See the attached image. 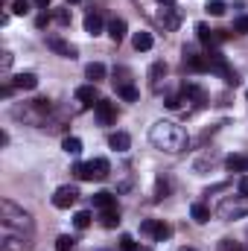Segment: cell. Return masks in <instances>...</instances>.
<instances>
[{"instance_id": "cell-4", "label": "cell", "mask_w": 248, "mask_h": 251, "mask_svg": "<svg viewBox=\"0 0 248 251\" xmlns=\"http://www.w3.org/2000/svg\"><path fill=\"white\" fill-rule=\"evenodd\" d=\"M114 91H117V97H123L125 102H134L137 100V88L128 82V70H114Z\"/></svg>"}, {"instance_id": "cell-16", "label": "cell", "mask_w": 248, "mask_h": 251, "mask_svg": "<svg viewBox=\"0 0 248 251\" xmlns=\"http://www.w3.org/2000/svg\"><path fill=\"white\" fill-rule=\"evenodd\" d=\"M131 44H134V50H137V53H146V50H152L155 38H152V32L140 29V32H134V35H131Z\"/></svg>"}, {"instance_id": "cell-3", "label": "cell", "mask_w": 248, "mask_h": 251, "mask_svg": "<svg viewBox=\"0 0 248 251\" xmlns=\"http://www.w3.org/2000/svg\"><path fill=\"white\" fill-rule=\"evenodd\" d=\"M216 213H219V219H243V216H248V199L246 196H228V199H222Z\"/></svg>"}, {"instance_id": "cell-15", "label": "cell", "mask_w": 248, "mask_h": 251, "mask_svg": "<svg viewBox=\"0 0 248 251\" xmlns=\"http://www.w3.org/2000/svg\"><path fill=\"white\" fill-rule=\"evenodd\" d=\"M85 32H88V35H99V32H102V15H99L97 9H91V12L85 15Z\"/></svg>"}, {"instance_id": "cell-35", "label": "cell", "mask_w": 248, "mask_h": 251, "mask_svg": "<svg viewBox=\"0 0 248 251\" xmlns=\"http://www.w3.org/2000/svg\"><path fill=\"white\" fill-rule=\"evenodd\" d=\"M134 249H137V243L131 240V234H123L120 237V251H134Z\"/></svg>"}, {"instance_id": "cell-28", "label": "cell", "mask_w": 248, "mask_h": 251, "mask_svg": "<svg viewBox=\"0 0 248 251\" xmlns=\"http://www.w3.org/2000/svg\"><path fill=\"white\" fill-rule=\"evenodd\" d=\"M170 237H173V228H170L167 222H158V225H155V237H152V240L164 243V240H170Z\"/></svg>"}, {"instance_id": "cell-32", "label": "cell", "mask_w": 248, "mask_h": 251, "mask_svg": "<svg viewBox=\"0 0 248 251\" xmlns=\"http://www.w3.org/2000/svg\"><path fill=\"white\" fill-rule=\"evenodd\" d=\"M219 251H246L243 243H234V240H222L219 243Z\"/></svg>"}, {"instance_id": "cell-2", "label": "cell", "mask_w": 248, "mask_h": 251, "mask_svg": "<svg viewBox=\"0 0 248 251\" xmlns=\"http://www.w3.org/2000/svg\"><path fill=\"white\" fill-rule=\"evenodd\" d=\"M0 231H3V234H26V237H32L35 222H32V216H29L24 207H18L15 201L0 199Z\"/></svg>"}, {"instance_id": "cell-7", "label": "cell", "mask_w": 248, "mask_h": 251, "mask_svg": "<svg viewBox=\"0 0 248 251\" xmlns=\"http://www.w3.org/2000/svg\"><path fill=\"white\" fill-rule=\"evenodd\" d=\"M47 47H50L53 53H59L62 59H76V53H79L73 44H67V41H64L62 35H47Z\"/></svg>"}, {"instance_id": "cell-36", "label": "cell", "mask_w": 248, "mask_h": 251, "mask_svg": "<svg viewBox=\"0 0 248 251\" xmlns=\"http://www.w3.org/2000/svg\"><path fill=\"white\" fill-rule=\"evenodd\" d=\"M73 176L79 181H88V164H73Z\"/></svg>"}, {"instance_id": "cell-23", "label": "cell", "mask_w": 248, "mask_h": 251, "mask_svg": "<svg viewBox=\"0 0 248 251\" xmlns=\"http://www.w3.org/2000/svg\"><path fill=\"white\" fill-rule=\"evenodd\" d=\"M62 149L67 152V155H73V158H76V155L82 152V140H79V137H70V134H67V137L62 140Z\"/></svg>"}, {"instance_id": "cell-33", "label": "cell", "mask_w": 248, "mask_h": 251, "mask_svg": "<svg viewBox=\"0 0 248 251\" xmlns=\"http://www.w3.org/2000/svg\"><path fill=\"white\" fill-rule=\"evenodd\" d=\"M155 225H158V219H143V222H140V231H143L146 237H155Z\"/></svg>"}, {"instance_id": "cell-1", "label": "cell", "mask_w": 248, "mask_h": 251, "mask_svg": "<svg viewBox=\"0 0 248 251\" xmlns=\"http://www.w3.org/2000/svg\"><path fill=\"white\" fill-rule=\"evenodd\" d=\"M149 140H152L155 149L170 152V155H181L187 146H190L187 131L178 123H173V120H158V123L149 128Z\"/></svg>"}, {"instance_id": "cell-38", "label": "cell", "mask_w": 248, "mask_h": 251, "mask_svg": "<svg viewBox=\"0 0 248 251\" xmlns=\"http://www.w3.org/2000/svg\"><path fill=\"white\" fill-rule=\"evenodd\" d=\"M47 24H50V15H47V12H44V15H38V21H35V26H38V29H44Z\"/></svg>"}, {"instance_id": "cell-24", "label": "cell", "mask_w": 248, "mask_h": 251, "mask_svg": "<svg viewBox=\"0 0 248 251\" xmlns=\"http://www.w3.org/2000/svg\"><path fill=\"white\" fill-rule=\"evenodd\" d=\"M184 97H187V102H190V100H196L198 105L207 100V94H204L201 88H196V85H184Z\"/></svg>"}, {"instance_id": "cell-26", "label": "cell", "mask_w": 248, "mask_h": 251, "mask_svg": "<svg viewBox=\"0 0 248 251\" xmlns=\"http://www.w3.org/2000/svg\"><path fill=\"white\" fill-rule=\"evenodd\" d=\"M117 222H120V210H117V207L102 210V225H105V228H117Z\"/></svg>"}, {"instance_id": "cell-37", "label": "cell", "mask_w": 248, "mask_h": 251, "mask_svg": "<svg viewBox=\"0 0 248 251\" xmlns=\"http://www.w3.org/2000/svg\"><path fill=\"white\" fill-rule=\"evenodd\" d=\"M56 21H59L62 26H67V24H70V9H59V12H56Z\"/></svg>"}, {"instance_id": "cell-17", "label": "cell", "mask_w": 248, "mask_h": 251, "mask_svg": "<svg viewBox=\"0 0 248 251\" xmlns=\"http://www.w3.org/2000/svg\"><path fill=\"white\" fill-rule=\"evenodd\" d=\"M108 146H111L114 152H128L131 137H128L125 131H111V134H108Z\"/></svg>"}, {"instance_id": "cell-9", "label": "cell", "mask_w": 248, "mask_h": 251, "mask_svg": "<svg viewBox=\"0 0 248 251\" xmlns=\"http://www.w3.org/2000/svg\"><path fill=\"white\" fill-rule=\"evenodd\" d=\"M158 24H161L167 32H175V29L181 26V15H178V9H161V12H158Z\"/></svg>"}, {"instance_id": "cell-25", "label": "cell", "mask_w": 248, "mask_h": 251, "mask_svg": "<svg viewBox=\"0 0 248 251\" xmlns=\"http://www.w3.org/2000/svg\"><path fill=\"white\" fill-rule=\"evenodd\" d=\"M167 196H170V178L161 176V178L155 181V201H161V199H167Z\"/></svg>"}, {"instance_id": "cell-46", "label": "cell", "mask_w": 248, "mask_h": 251, "mask_svg": "<svg viewBox=\"0 0 248 251\" xmlns=\"http://www.w3.org/2000/svg\"><path fill=\"white\" fill-rule=\"evenodd\" d=\"M246 97H248V91H246Z\"/></svg>"}, {"instance_id": "cell-39", "label": "cell", "mask_w": 248, "mask_h": 251, "mask_svg": "<svg viewBox=\"0 0 248 251\" xmlns=\"http://www.w3.org/2000/svg\"><path fill=\"white\" fill-rule=\"evenodd\" d=\"M240 196H246L248 199V176L246 178H240Z\"/></svg>"}, {"instance_id": "cell-47", "label": "cell", "mask_w": 248, "mask_h": 251, "mask_svg": "<svg viewBox=\"0 0 248 251\" xmlns=\"http://www.w3.org/2000/svg\"><path fill=\"white\" fill-rule=\"evenodd\" d=\"M246 173H248V170H246Z\"/></svg>"}, {"instance_id": "cell-5", "label": "cell", "mask_w": 248, "mask_h": 251, "mask_svg": "<svg viewBox=\"0 0 248 251\" xmlns=\"http://www.w3.org/2000/svg\"><path fill=\"white\" fill-rule=\"evenodd\" d=\"M0 249L3 251H32V237H26V234H3L0 237Z\"/></svg>"}, {"instance_id": "cell-12", "label": "cell", "mask_w": 248, "mask_h": 251, "mask_svg": "<svg viewBox=\"0 0 248 251\" xmlns=\"http://www.w3.org/2000/svg\"><path fill=\"white\" fill-rule=\"evenodd\" d=\"M167 73H170L167 62H155L149 67V88H152V91H161V82L167 79Z\"/></svg>"}, {"instance_id": "cell-6", "label": "cell", "mask_w": 248, "mask_h": 251, "mask_svg": "<svg viewBox=\"0 0 248 251\" xmlns=\"http://www.w3.org/2000/svg\"><path fill=\"white\" fill-rule=\"evenodd\" d=\"M111 176V164L105 158H94L88 161V181H105Z\"/></svg>"}, {"instance_id": "cell-42", "label": "cell", "mask_w": 248, "mask_h": 251, "mask_svg": "<svg viewBox=\"0 0 248 251\" xmlns=\"http://www.w3.org/2000/svg\"><path fill=\"white\" fill-rule=\"evenodd\" d=\"M158 3H161V6H173L175 0H158Z\"/></svg>"}, {"instance_id": "cell-19", "label": "cell", "mask_w": 248, "mask_h": 251, "mask_svg": "<svg viewBox=\"0 0 248 251\" xmlns=\"http://www.w3.org/2000/svg\"><path fill=\"white\" fill-rule=\"evenodd\" d=\"M225 167L231 173H246L248 170V155H228L225 158Z\"/></svg>"}, {"instance_id": "cell-20", "label": "cell", "mask_w": 248, "mask_h": 251, "mask_svg": "<svg viewBox=\"0 0 248 251\" xmlns=\"http://www.w3.org/2000/svg\"><path fill=\"white\" fill-rule=\"evenodd\" d=\"M85 76L91 79V85H97L99 79H105V64H99V62H91L88 67H85Z\"/></svg>"}, {"instance_id": "cell-27", "label": "cell", "mask_w": 248, "mask_h": 251, "mask_svg": "<svg viewBox=\"0 0 248 251\" xmlns=\"http://www.w3.org/2000/svg\"><path fill=\"white\" fill-rule=\"evenodd\" d=\"M91 222H94V216H91V213H88V210H79V213H76V216H73V225H76V228H79V231H85V228H88V225H91Z\"/></svg>"}, {"instance_id": "cell-13", "label": "cell", "mask_w": 248, "mask_h": 251, "mask_svg": "<svg viewBox=\"0 0 248 251\" xmlns=\"http://www.w3.org/2000/svg\"><path fill=\"white\" fill-rule=\"evenodd\" d=\"M76 100H79L82 105H97L102 97H99L97 85H82V88H76Z\"/></svg>"}, {"instance_id": "cell-30", "label": "cell", "mask_w": 248, "mask_h": 251, "mask_svg": "<svg viewBox=\"0 0 248 251\" xmlns=\"http://www.w3.org/2000/svg\"><path fill=\"white\" fill-rule=\"evenodd\" d=\"M73 246H76V240H73L70 234H62V237L56 240V251H70Z\"/></svg>"}, {"instance_id": "cell-45", "label": "cell", "mask_w": 248, "mask_h": 251, "mask_svg": "<svg viewBox=\"0 0 248 251\" xmlns=\"http://www.w3.org/2000/svg\"><path fill=\"white\" fill-rule=\"evenodd\" d=\"M184 251H196V249H184Z\"/></svg>"}, {"instance_id": "cell-10", "label": "cell", "mask_w": 248, "mask_h": 251, "mask_svg": "<svg viewBox=\"0 0 248 251\" xmlns=\"http://www.w3.org/2000/svg\"><path fill=\"white\" fill-rule=\"evenodd\" d=\"M184 64L190 67V70H196V73H204V70H210L207 56H198L193 47H184Z\"/></svg>"}, {"instance_id": "cell-8", "label": "cell", "mask_w": 248, "mask_h": 251, "mask_svg": "<svg viewBox=\"0 0 248 251\" xmlns=\"http://www.w3.org/2000/svg\"><path fill=\"white\" fill-rule=\"evenodd\" d=\"M76 199H79V190L70 187V184H64V187H59L56 193H53V204L62 207V210H67L70 204H76Z\"/></svg>"}, {"instance_id": "cell-31", "label": "cell", "mask_w": 248, "mask_h": 251, "mask_svg": "<svg viewBox=\"0 0 248 251\" xmlns=\"http://www.w3.org/2000/svg\"><path fill=\"white\" fill-rule=\"evenodd\" d=\"M29 9H32L29 0H15V3H12V12H15V15H26Z\"/></svg>"}, {"instance_id": "cell-41", "label": "cell", "mask_w": 248, "mask_h": 251, "mask_svg": "<svg viewBox=\"0 0 248 251\" xmlns=\"http://www.w3.org/2000/svg\"><path fill=\"white\" fill-rule=\"evenodd\" d=\"M35 6H38V9H47V6H50V0H35Z\"/></svg>"}, {"instance_id": "cell-18", "label": "cell", "mask_w": 248, "mask_h": 251, "mask_svg": "<svg viewBox=\"0 0 248 251\" xmlns=\"http://www.w3.org/2000/svg\"><path fill=\"white\" fill-rule=\"evenodd\" d=\"M125 29H128V26H125L123 18H114V21H108V38H111L114 44H120V41L125 38Z\"/></svg>"}, {"instance_id": "cell-14", "label": "cell", "mask_w": 248, "mask_h": 251, "mask_svg": "<svg viewBox=\"0 0 248 251\" xmlns=\"http://www.w3.org/2000/svg\"><path fill=\"white\" fill-rule=\"evenodd\" d=\"M12 88H18V91H35L38 88V76L35 73H18L12 79Z\"/></svg>"}, {"instance_id": "cell-43", "label": "cell", "mask_w": 248, "mask_h": 251, "mask_svg": "<svg viewBox=\"0 0 248 251\" xmlns=\"http://www.w3.org/2000/svg\"><path fill=\"white\" fill-rule=\"evenodd\" d=\"M134 251H152V249H149V246H137Z\"/></svg>"}, {"instance_id": "cell-29", "label": "cell", "mask_w": 248, "mask_h": 251, "mask_svg": "<svg viewBox=\"0 0 248 251\" xmlns=\"http://www.w3.org/2000/svg\"><path fill=\"white\" fill-rule=\"evenodd\" d=\"M204 9H207L210 15H216V18H219V15H225V0H207V3H204Z\"/></svg>"}, {"instance_id": "cell-21", "label": "cell", "mask_w": 248, "mask_h": 251, "mask_svg": "<svg viewBox=\"0 0 248 251\" xmlns=\"http://www.w3.org/2000/svg\"><path fill=\"white\" fill-rule=\"evenodd\" d=\"M94 207H99V210H111V207H114V196L105 193V190L94 193Z\"/></svg>"}, {"instance_id": "cell-44", "label": "cell", "mask_w": 248, "mask_h": 251, "mask_svg": "<svg viewBox=\"0 0 248 251\" xmlns=\"http://www.w3.org/2000/svg\"><path fill=\"white\" fill-rule=\"evenodd\" d=\"M67 3H79V0H67Z\"/></svg>"}, {"instance_id": "cell-11", "label": "cell", "mask_w": 248, "mask_h": 251, "mask_svg": "<svg viewBox=\"0 0 248 251\" xmlns=\"http://www.w3.org/2000/svg\"><path fill=\"white\" fill-rule=\"evenodd\" d=\"M94 111H97V117H99L102 126H111L117 120V108H114V102H108V100H99V102L94 105Z\"/></svg>"}, {"instance_id": "cell-34", "label": "cell", "mask_w": 248, "mask_h": 251, "mask_svg": "<svg viewBox=\"0 0 248 251\" xmlns=\"http://www.w3.org/2000/svg\"><path fill=\"white\" fill-rule=\"evenodd\" d=\"M234 32H237V35H246L248 32V15H243V18L234 21Z\"/></svg>"}, {"instance_id": "cell-22", "label": "cell", "mask_w": 248, "mask_h": 251, "mask_svg": "<svg viewBox=\"0 0 248 251\" xmlns=\"http://www.w3.org/2000/svg\"><path fill=\"white\" fill-rule=\"evenodd\" d=\"M190 216H193V219H196L198 225H204V222H210V210H207V207H204L201 201H196V204L190 207Z\"/></svg>"}, {"instance_id": "cell-40", "label": "cell", "mask_w": 248, "mask_h": 251, "mask_svg": "<svg viewBox=\"0 0 248 251\" xmlns=\"http://www.w3.org/2000/svg\"><path fill=\"white\" fill-rule=\"evenodd\" d=\"M3 67H12V53H9V50L3 53Z\"/></svg>"}]
</instances>
